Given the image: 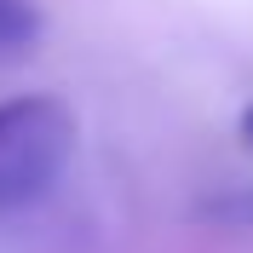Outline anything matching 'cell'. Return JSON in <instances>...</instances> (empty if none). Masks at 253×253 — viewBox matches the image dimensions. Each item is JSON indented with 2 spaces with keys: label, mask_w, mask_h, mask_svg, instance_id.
<instances>
[{
  "label": "cell",
  "mask_w": 253,
  "mask_h": 253,
  "mask_svg": "<svg viewBox=\"0 0 253 253\" xmlns=\"http://www.w3.org/2000/svg\"><path fill=\"white\" fill-rule=\"evenodd\" d=\"M75 156V115L58 98H6L0 104V213L46 196Z\"/></svg>",
  "instance_id": "obj_1"
},
{
  "label": "cell",
  "mask_w": 253,
  "mask_h": 253,
  "mask_svg": "<svg viewBox=\"0 0 253 253\" xmlns=\"http://www.w3.org/2000/svg\"><path fill=\"white\" fill-rule=\"evenodd\" d=\"M41 41V6L35 0H0V63L23 58Z\"/></svg>",
  "instance_id": "obj_2"
},
{
  "label": "cell",
  "mask_w": 253,
  "mask_h": 253,
  "mask_svg": "<svg viewBox=\"0 0 253 253\" xmlns=\"http://www.w3.org/2000/svg\"><path fill=\"white\" fill-rule=\"evenodd\" d=\"M242 138H248V144H253V110H248V115H242Z\"/></svg>",
  "instance_id": "obj_3"
}]
</instances>
